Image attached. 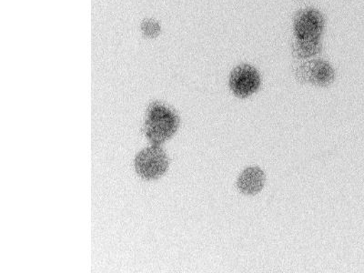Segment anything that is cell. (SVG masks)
<instances>
[{
	"instance_id": "1",
	"label": "cell",
	"mask_w": 364,
	"mask_h": 273,
	"mask_svg": "<svg viewBox=\"0 0 364 273\" xmlns=\"http://www.w3.org/2000/svg\"><path fill=\"white\" fill-rule=\"evenodd\" d=\"M180 119L173 109L161 102L149 105L144 133L152 145H161L176 133Z\"/></svg>"
},
{
	"instance_id": "2",
	"label": "cell",
	"mask_w": 364,
	"mask_h": 273,
	"mask_svg": "<svg viewBox=\"0 0 364 273\" xmlns=\"http://www.w3.org/2000/svg\"><path fill=\"white\" fill-rule=\"evenodd\" d=\"M325 28L323 15L317 9L308 8L301 9L294 17L292 28L297 40H321Z\"/></svg>"
},
{
	"instance_id": "3",
	"label": "cell",
	"mask_w": 364,
	"mask_h": 273,
	"mask_svg": "<svg viewBox=\"0 0 364 273\" xmlns=\"http://www.w3.org/2000/svg\"><path fill=\"white\" fill-rule=\"evenodd\" d=\"M168 159L158 145L143 149L135 159V168L139 176L146 180L161 177L167 171Z\"/></svg>"
},
{
	"instance_id": "4",
	"label": "cell",
	"mask_w": 364,
	"mask_h": 273,
	"mask_svg": "<svg viewBox=\"0 0 364 273\" xmlns=\"http://www.w3.org/2000/svg\"><path fill=\"white\" fill-rule=\"evenodd\" d=\"M296 80L301 83L328 87L336 80V71L329 63L323 60H311L299 64L294 70Z\"/></svg>"
},
{
	"instance_id": "5",
	"label": "cell",
	"mask_w": 364,
	"mask_h": 273,
	"mask_svg": "<svg viewBox=\"0 0 364 273\" xmlns=\"http://www.w3.org/2000/svg\"><path fill=\"white\" fill-rule=\"evenodd\" d=\"M262 80L259 71L249 64H240L233 68L229 77L232 92L240 99L253 95L261 87Z\"/></svg>"
},
{
	"instance_id": "6",
	"label": "cell",
	"mask_w": 364,
	"mask_h": 273,
	"mask_svg": "<svg viewBox=\"0 0 364 273\" xmlns=\"http://www.w3.org/2000/svg\"><path fill=\"white\" fill-rule=\"evenodd\" d=\"M265 181L264 171L261 168L253 166L240 172L237 178V188L240 193L247 196H255L261 193L264 188Z\"/></svg>"
},
{
	"instance_id": "7",
	"label": "cell",
	"mask_w": 364,
	"mask_h": 273,
	"mask_svg": "<svg viewBox=\"0 0 364 273\" xmlns=\"http://www.w3.org/2000/svg\"><path fill=\"white\" fill-rule=\"evenodd\" d=\"M323 50L321 40L308 41L297 40L295 38L291 44L292 55L295 58L306 60V58H314L320 54Z\"/></svg>"
}]
</instances>
